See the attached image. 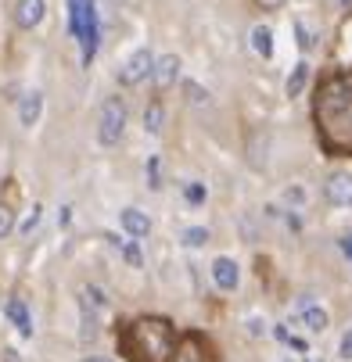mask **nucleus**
Here are the masks:
<instances>
[{"mask_svg":"<svg viewBox=\"0 0 352 362\" xmlns=\"http://www.w3.org/2000/svg\"><path fill=\"white\" fill-rule=\"evenodd\" d=\"M313 122L327 154L352 158V69L320 79L313 97Z\"/></svg>","mask_w":352,"mask_h":362,"instance_id":"f257e3e1","label":"nucleus"},{"mask_svg":"<svg viewBox=\"0 0 352 362\" xmlns=\"http://www.w3.org/2000/svg\"><path fill=\"white\" fill-rule=\"evenodd\" d=\"M119 351L130 362H173L176 358V330L162 316H140L119 334Z\"/></svg>","mask_w":352,"mask_h":362,"instance_id":"f03ea898","label":"nucleus"},{"mask_svg":"<svg viewBox=\"0 0 352 362\" xmlns=\"http://www.w3.org/2000/svg\"><path fill=\"white\" fill-rule=\"evenodd\" d=\"M126 100L123 97H108L105 105H101V115H97V144L101 147H115L126 133Z\"/></svg>","mask_w":352,"mask_h":362,"instance_id":"7ed1b4c3","label":"nucleus"},{"mask_svg":"<svg viewBox=\"0 0 352 362\" xmlns=\"http://www.w3.org/2000/svg\"><path fill=\"white\" fill-rule=\"evenodd\" d=\"M151 72H155V50H151V47H137L133 50V54L119 65V72H115V83L119 86H140Z\"/></svg>","mask_w":352,"mask_h":362,"instance_id":"20e7f679","label":"nucleus"},{"mask_svg":"<svg viewBox=\"0 0 352 362\" xmlns=\"http://www.w3.org/2000/svg\"><path fill=\"white\" fill-rule=\"evenodd\" d=\"M324 201L334 209H352V176L348 173H331L324 183Z\"/></svg>","mask_w":352,"mask_h":362,"instance_id":"39448f33","label":"nucleus"},{"mask_svg":"<svg viewBox=\"0 0 352 362\" xmlns=\"http://www.w3.org/2000/svg\"><path fill=\"white\" fill-rule=\"evenodd\" d=\"M212 284L223 291V294H234L241 287V266L234 262V258L220 255L216 262H212Z\"/></svg>","mask_w":352,"mask_h":362,"instance_id":"423d86ee","label":"nucleus"},{"mask_svg":"<svg viewBox=\"0 0 352 362\" xmlns=\"http://www.w3.org/2000/svg\"><path fill=\"white\" fill-rule=\"evenodd\" d=\"M47 18V0H18L15 4V25L18 29H36Z\"/></svg>","mask_w":352,"mask_h":362,"instance_id":"0eeeda50","label":"nucleus"},{"mask_svg":"<svg viewBox=\"0 0 352 362\" xmlns=\"http://www.w3.org/2000/svg\"><path fill=\"white\" fill-rule=\"evenodd\" d=\"M298 320H302V327H306L310 334H324L327 323H331L327 308H324V305H313L310 298H302V301H298Z\"/></svg>","mask_w":352,"mask_h":362,"instance_id":"6e6552de","label":"nucleus"},{"mask_svg":"<svg viewBox=\"0 0 352 362\" xmlns=\"http://www.w3.org/2000/svg\"><path fill=\"white\" fill-rule=\"evenodd\" d=\"M180 58L176 54H162V58H155V72H151V83H155V90L162 93V90H169L173 83H176V76H180Z\"/></svg>","mask_w":352,"mask_h":362,"instance_id":"1a4fd4ad","label":"nucleus"},{"mask_svg":"<svg viewBox=\"0 0 352 362\" xmlns=\"http://www.w3.org/2000/svg\"><path fill=\"white\" fill-rule=\"evenodd\" d=\"M40 119H43V93H40V90H29V93L18 100V126H22V129H33Z\"/></svg>","mask_w":352,"mask_h":362,"instance_id":"9d476101","label":"nucleus"},{"mask_svg":"<svg viewBox=\"0 0 352 362\" xmlns=\"http://www.w3.org/2000/svg\"><path fill=\"white\" fill-rule=\"evenodd\" d=\"M4 316L11 320V327L22 334V337H33V316H29V308L22 298H8L4 301Z\"/></svg>","mask_w":352,"mask_h":362,"instance_id":"9b49d317","label":"nucleus"},{"mask_svg":"<svg viewBox=\"0 0 352 362\" xmlns=\"http://www.w3.org/2000/svg\"><path fill=\"white\" fill-rule=\"evenodd\" d=\"M119 226H123L133 240H144V237L151 233V219H147L140 209H123V212H119Z\"/></svg>","mask_w":352,"mask_h":362,"instance_id":"f8f14e48","label":"nucleus"},{"mask_svg":"<svg viewBox=\"0 0 352 362\" xmlns=\"http://www.w3.org/2000/svg\"><path fill=\"white\" fill-rule=\"evenodd\" d=\"M248 40H251V50H256L259 58H273V29L270 25H251V33H248Z\"/></svg>","mask_w":352,"mask_h":362,"instance_id":"ddd939ff","label":"nucleus"},{"mask_svg":"<svg viewBox=\"0 0 352 362\" xmlns=\"http://www.w3.org/2000/svg\"><path fill=\"white\" fill-rule=\"evenodd\" d=\"M162 129H166V108H162V100H151V105L144 108V133L162 136Z\"/></svg>","mask_w":352,"mask_h":362,"instance_id":"4468645a","label":"nucleus"},{"mask_svg":"<svg viewBox=\"0 0 352 362\" xmlns=\"http://www.w3.org/2000/svg\"><path fill=\"white\" fill-rule=\"evenodd\" d=\"M306 83H310V62H298V65L291 69V76H288V83H284V90H288V97H298L302 90H306Z\"/></svg>","mask_w":352,"mask_h":362,"instance_id":"2eb2a0df","label":"nucleus"},{"mask_svg":"<svg viewBox=\"0 0 352 362\" xmlns=\"http://www.w3.org/2000/svg\"><path fill=\"white\" fill-rule=\"evenodd\" d=\"M291 29H295V43H298V50H302V54H310V50H317V40H320V36H317V33H313L306 22H302V18H295V25H291Z\"/></svg>","mask_w":352,"mask_h":362,"instance_id":"dca6fc26","label":"nucleus"},{"mask_svg":"<svg viewBox=\"0 0 352 362\" xmlns=\"http://www.w3.org/2000/svg\"><path fill=\"white\" fill-rule=\"evenodd\" d=\"M144 180H147L151 190H162V158H159V154H151V158H147V165H144Z\"/></svg>","mask_w":352,"mask_h":362,"instance_id":"f3484780","label":"nucleus"},{"mask_svg":"<svg viewBox=\"0 0 352 362\" xmlns=\"http://www.w3.org/2000/svg\"><path fill=\"white\" fill-rule=\"evenodd\" d=\"M205 197H209V187L205 183H198V180H187L183 183V201L187 204H194V209H198V204H205Z\"/></svg>","mask_w":352,"mask_h":362,"instance_id":"a211bd4d","label":"nucleus"},{"mask_svg":"<svg viewBox=\"0 0 352 362\" xmlns=\"http://www.w3.org/2000/svg\"><path fill=\"white\" fill-rule=\"evenodd\" d=\"M40 223H43V204H33L29 216H25L22 226H18V233H22V237H33V233L40 230Z\"/></svg>","mask_w":352,"mask_h":362,"instance_id":"6ab92c4d","label":"nucleus"},{"mask_svg":"<svg viewBox=\"0 0 352 362\" xmlns=\"http://www.w3.org/2000/svg\"><path fill=\"white\" fill-rule=\"evenodd\" d=\"M180 362H209V351H201V341H198V337H187Z\"/></svg>","mask_w":352,"mask_h":362,"instance_id":"aec40b11","label":"nucleus"},{"mask_svg":"<svg viewBox=\"0 0 352 362\" xmlns=\"http://www.w3.org/2000/svg\"><path fill=\"white\" fill-rule=\"evenodd\" d=\"M212 240V233L205 230V226H191V230H183V244L187 247H205Z\"/></svg>","mask_w":352,"mask_h":362,"instance_id":"412c9836","label":"nucleus"},{"mask_svg":"<svg viewBox=\"0 0 352 362\" xmlns=\"http://www.w3.org/2000/svg\"><path fill=\"white\" fill-rule=\"evenodd\" d=\"M105 240H108L112 247H119V251H123V258H126V262H130L133 269H140V251H137L133 244H126V240H119V237H105Z\"/></svg>","mask_w":352,"mask_h":362,"instance_id":"4be33fe9","label":"nucleus"},{"mask_svg":"<svg viewBox=\"0 0 352 362\" xmlns=\"http://www.w3.org/2000/svg\"><path fill=\"white\" fill-rule=\"evenodd\" d=\"M280 197H284V204H288L291 212H298L302 204H306V187H298V183H295V187H288Z\"/></svg>","mask_w":352,"mask_h":362,"instance_id":"5701e85b","label":"nucleus"},{"mask_svg":"<svg viewBox=\"0 0 352 362\" xmlns=\"http://www.w3.org/2000/svg\"><path fill=\"white\" fill-rule=\"evenodd\" d=\"M183 93H187V100H191V105H209V90H201L198 83H183Z\"/></svg>","mask_w":352,"mask_h":362,"instance_id":"b1692460","label":"nucleus"},{"mask_svg":"<svg viewBox=\"0 0 352 362\" xmlns=\"http://www.w3.org/2000/svg\"><path fill=\"white\" fill-rule=\"evenodd\" d=\"M11 230H15V212H11V204L0 201V240H4Z\"/></svg>","mask_w":352,"mask_h":362,"instance_id":"393cba45","label":"nucleus"},{"mask_svg":"<svg viewBox=\"0 0 352 362\" xmlns=\"http://www.w3.org/2000/svg\"><path fill=\"white\" fill-rule=\"evenodd\" d=\"M277 337H280L284 344H291L295 351H306V341H302V337H291V334H288L284 327H277Z\"/></svg>","mask_w":352,"mask_h":362,"instance_id":"a878e982","label":"nucleus"},{"mask_svg":"<svg viewBox=\"0 0 352 362\" xmlns=\"http://www.w3.org/2000/svg\"><path fill=\"white\" fill-rule=\"evenodd\" d=\"M338 355H341L345 362H352V327H348V334L341 337V344H338Z\"/></svg>","mask_w":352,"mask_h":362,"instance_id":"bb28decb","label":"nucleus"},{"mask_svg":"<svg viewBox=\"0 0 352 362\" xmlns=\"http://www.w3.org/2000/svg\"><path fill=\"white\" fill-rule=\"evenodd\" d=\"M256 4H259L263 11H280V8H284V0H256Z\"/></svg>","mask_w":352,"mask_h":362,"instance_id":"cd10ccee","label":"nucleus"},{"mask_svg":"<svg viewBox=\"0 0 352 362\" xmlns=\"http://www.w3.org/2000/svg\"><path fill=\"white\" fill-rule=\"evenodd\" d=\"M69 219H72V209H69V204H65V209H62V212H58V226H65V223H69Z\"/></svg>","mask_w":352,"mask_h":362,"instance_id":"c85d7f7f","label":"nucleus"},{"mask_svg":"<svg viewBox=\"0 0 352 362\" xmlns=\"http://www.w3.org/2000/svg\"><path fill=\"white\" fill-rule=\"evenodd\" d=\"M83 362H112V358H108V355H86Z\"/></svg>","mask_w":352,"mask_h":362,"instance_id":"c756f323","label":"nucleus"},{"mask_svg":"<svg viewBox=\"0 0 352 362\" xmlns=\"http://www.w3.org/2000/svg\"><path fill=\"white\" fill-rule=\"evenodd\" d=\"M345 255H348V258H352V237H348V240H345Z\"/></svg>","mask_w":352,"mask_h":362,"instance_id":"7c9ffc66","label":"nucleus"},{"mask_svg":"<svg viewBox=\"0 0 352 362\" xmlns=\"http://www.w3.org/2000/svg\"><path fill=\"white\" fill-rule=\"evenodd\" d=\"M306 362H324V358H317V355H306Z\"/></svg>","mask_w":352,"mask_h":362,"instance_id":"2f4dec72","label":"nucleus"},{"mask_svg":"<svg viewBox=\"0 0 352 362\" xmlns=\"http://www.w3.org/2000/svg\"><path fill=\"white\" fill-rule=\"evenodd\" d=\"M341 8H345V11H348V8H352V0H341Z\"/></svg>","mask_w":352,"mask_h":362,"instance_id":"473e14b6","label":"nucleus"},{"mask_svg":"<svg viewBox=\"0 0 352 362\" xmlns=\"http://www.w3.org/2000/svg\"><path fill=\"white\" fill-rule=\"evenodd\" d=\"M284 362H291V358H284Z\"/></svg>","mask_w":352,"mask_h":362,"instance_id":"72a5a7b5","label":"nucleus"}]
</instances>
